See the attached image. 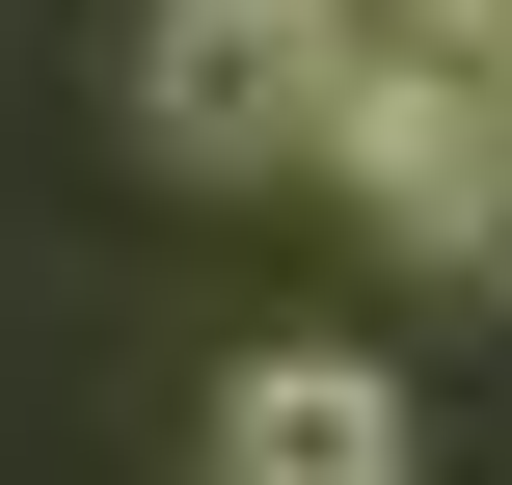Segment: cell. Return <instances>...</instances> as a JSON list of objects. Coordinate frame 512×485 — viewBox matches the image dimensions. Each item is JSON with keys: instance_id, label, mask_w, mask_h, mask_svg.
I'll return each instance as SVG.
<instances>
[{"instance_id": "cell-1", "label": "cell", "mask_w": 512, "mask_h": 485, "mask_svg": "<svg viewBox=\"0 0 512 485\" xmlns=\"http://www.w3.org/2000/svg\"><path fill=\"white\" fill-rule=\"evenodd\" d=\"M351 108H378V27H351V0H162V27H135V135H162L189 189L351 162Z\"/></svg>"}, {"instance_id": "cell-2", "label": "cell", "mask_w": 512, "mask_h": 485, "mask_svg": "<svg viewBox=\"0 0 512 485\" xmlns=\"http://www.w3.org/2000/svg\"><path fill=\"white\" fill-rule=\"evenodd\" d=\"M324 189H351L378 243H432V270H486V216H512V81H378Z\"/></svg>"}, {"instance_id": "cell-3", "label": "cell", "mask_w": 512, "mask_h": 485, "mask_svg": "<svg viewBox=\"0 0 512 485\" xmlns=\"http://www.w3.org/2000/svg\"><path fill=\"white\" fill-rule=\"evenodd\" d=\"M216 485H432V405L378 351H243L216 378Z\"/></svg>"}]
</instances>
